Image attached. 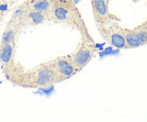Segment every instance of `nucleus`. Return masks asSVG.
Here are the masks:
<instances>
[{
	"mask_svg": "<svg viewBox=\"0 0 147 122\" xmlns=\"http://www.w3.org/2000/svg\"><path fill=\"white\" fill-rule=\"evenodd\" d=\"M1 84H2V82H0V85H1Z\"/></svg>",
	"mask_w": 147,
	"mask_h": 122,
	"instance_id": "nucleus-19",
	"label": "nucleus"
},
{
	"mask_svg": "<svg viewBox=\"0 0 147 122\" xmlns=\"http://www.w3.org/2000/svg\"><path fill=\"white\" fill-rule=\"evenodd\" d=\"M14 53V48L11 44H3L0 51V61L2 63H8L10 62Z\"/></svg>",
	"mask_w": 147,
	"mask_h": 122,
	"instance_id": "nucleus-9",
	"label": "nucleus"
},
{
	"mask_svg": "<svg viewBox=\"0 0 147 122\" xmlns=\"http://www.w3.org/2000/svg\"><path fill=\"white\" fill-rule=\"evenodd\" d=\"M108 40L110 44L118 49H127L126 38L123 34V27H120L118 25H114L108 33Z\"/></svg>",
	"mask_w": 147,
	"mask_h": 122,
	"instance_id": "nucleus-2",
	"label": "nucleus"
},
{
	"mask_svg": "<svg viewBox=\"0 0 147 122\" xmlns=\"http://www.w3.org/2000/svg\"><path fill=\"white\" fill-rule=\"evenodd\" d=\"M55 70L59 72L60 76H62L63 78H69L71 77L74 73L76 72V67L73 63V61L67 58H60L57 60L55 62Z\"/></svg>",
	"mask_w": 147,
	"mask_h": 122,
	"instance_id": "nucleus-3",
	"label": "nucleus"
},
{
	"mask_svg": "<svg viewBox=\"0 0 147 122\" xmlns=\"http://www.w3.org/2000/svg\"><path fill=\"white\" fill-rule=\"evenodd\" d=\"M15 34H16V32H15L14 28L7 30V32L2 36V45H3V44H11V42L14 41Z\"/></svg>",
	"mask_w": 147,
	"mask_h": 122,
	"instance_id": "nucleus-12",
	"label": "nucleus"
},
{
	"mask_svg": "<svg viewBox=\"0 0 147 122\" xmlns=\"http://www.w3.org/2000/svg\"><path fill=\"white\" fill-rule=\"evenodd\" d=\"M104 47H105V43H102V44H95V48L98 49L100 51H102V50L104 49Z\"/></svg>",
	"mask_w": 147,
	"mask_h": 122,
	"instance_id": "nucleus-17",
	"label": "nucleus"
},
{
	"mask_svg": "<svg viewBox=\"0 0 147 122\" xmlns=\"http://www.w3.org/2000/svg\"><path fill=\"white\" fill-rule=\"evenodd\" d=\"M93 57V50L87 47V45H80L78 48V50H76L75 52L70 55V60L73 61V63L75 65L76 69L79 70L83 67H85L92 59Z\"/></svg>",
	"mask_w": 147,
	"mask_h": 122,
	"instance_id": "nucleus-1",
	"label": "nucleus"
},
{
	"mask_svg": "<svg viewBox=\"0 0 147 122\" xmlns=\"http://www.w3.org/2000/svg\"><path fill=\"white\" fill-rule=\"evenodd\" d=\"M7 9H8L7 3H0V11H6Z\"/></svg>",
	"mask_w": 147,
	"mask_h": 122,
	"instance_id": "nucleus-16",
	"label": "nucleus"
},
{
	"mask_svg": "<svg viewBox=\"0 0 147 122\" xmlns=\"http://www.w3.org/2000/svg\"><path fill=\"white\" fill-rule=\"evenodd\" d=\"M55 93V86L53 85H49L48 87H40L35 92L36 95H44V96H50Z\"/></svg>",
	"mask_w": 147,
	"mask_h": 122,
	"instance_id": "nucleus-14",
	"label": "nucleus"
},
{
	"mask_svg": "<svg viewBox=\"0 0 147 122\" xmlns=\"http://www.w3.org/2000/svg\"><path fill=\"white\" fill-rule=\"evenodd\" d=\"M93 11L95 14V17L98 20H107L111 16L108 9V0H92Z\"/></svg>",
	"mask_w": 147,
	"mask_h": 122,
	"instance_id": "nucleus-4",
	"label": "nucleus"
},
{
	"mask_svg": "<svg viewBox=\"0 0 147 122\" xmlns=\"http://www.w3.org/2000/svg\"><path fill=\"white\" fill-rule=\"evenodd\" d=\"M52 1L51 0H34L31 3L32 10L40 11V13H47L51 7H52Z\"/></svg>",
	"mask_w": 147,
	"mask_h": 122,
	"instance_id": "nucleus-8",
	"label": "nucleus"
},
{
	"mask_svg": "<svg viewBox=\"0 0 147 122\" xmlns=\"http://www.w3.org/2000/svg\"><path fill=\"white\" fill-rule=\"evenodd\" d=\"M55 73L53 70L49 68H42L38 70L36 75V85L44 86L48 84H51L53 80H55Z\"/></svg>",
	"mask_w": 147,
	"mask_h": 122,
	"instance_id": "nucleus-5",
	"label": "nucleus"
},
{
	"mask_svg": "<svg viewBox=\"0 0 147 122\" xmlns=\"http://www.w3.org/2000/svg\"><path fill=\"white\" fill-rule=\"evenodd\" d=\"M119 53H120V50L118 48L108 47V48L103 49L102 51H100L98 55H100V58H104V57H108V55H118Z\"/></svg>",
	"mask_w": 147,
	"mask_h": 122,
	"instance_id": "nucleus-13",
	"label": "nucleus"
},
{
	"mask_svg": "<svg viewBox=\"0 0 147 122\" xmlns=\"http://www.w3.org/2000/svg\"><path fill=\"white\" fill-rule=\"evenodd\" d=\"M25 14V9L24 8H19L15 11V17H22Z\"/></svg>",
	"mask_w": 147,
	"mask_h": 122,
	"instance_id": "nucleus-15",
	"label": "nucleus"
},
{
	"mask_svg": "<svg viewBox=\"0 0 147 122\" xmlns=\"http://www.w3.org/2000/svg\"><path fill=\"white\" fill-rule=\"evenodd\" d=\"M123 34L126 38V44H127V49H132V48H138L142 47V43L138 38V36L136 34L135 28H123Z\"/></svg>",
	"mask_w": 147,
	"mask_h": 122,
	"instance_id": "nucleus-7",
	"label": "nucleus"
},
{
	"mask_svg": "<svg viewBox=\"0 0 147 122\" xmlns=\"http://www.w3.org/2000/svg\"><path fill=\"white\" fill-rule=\"evenodd\" d=\"M53 17L59 22H66L71 16V11L68 7L63 6V3H55L53 6Z\"/></svg>",
	"mask_w": 147,
	"mask_h": 122,
	"instance_id": "nucleus-6",
	"label": "nucleus"
},
{
	"mask_svg": "<svg viewBox=\"0 0 147 122\" xmlns=\"http://www.w3.org/2000/svg\"><path fill=\"white\" fill-rule=\"evenodd\" d=\"M135 31H136V34L138 36L142 45L147 44V19L143 24H140L137 27H135Z\"/></svg>",
	"mask_w": 147,
	"mask_h": 122,
	"instance_id": "nucleus-10",
	"label": "nucleus"
},
{
	"mask_svg": "<svg viewBox=\"0 0 147 122\" xmlns=\"http://www.w3.org/2000/svg\"><path fill=\"white\" fill-rule=\"evenodd\" d=\"M146 1H147V0H146Z\"/></svg>",
	"mask_w": 147,
	"mask_h": 122,
	"instance_id": "nucleus-20",
	"label": "nucleus"
},
{
	"mask_svg": "<svg viewBox=\"0 0 147 122\" xmlns=\"http://www.w3.org/2000/svg\"><path fill=\"white\" fill-rule=\"evenodd\" d=\"M27 17L28 19L32 22V24L34 25H38V24H42L44 20H45V16L40 13V11H35V10H32L27 14Z\"/></svg>",
	"mask_w": 147,
	"mask_h": 122,
	"instance_id": "nucleus-11",
	"label": "nucleus"
},
{
	"mask_svg": "<svg viewBox=\"0 0 147 122\" xmlns=\"http://www.w3.org/2000/svg\"><path fill=\"white\" fill-rule=\"evenodd\" d=\"M79 1H82V0H74V3H75V5H77Z\"/></svg>",
	"mask_w": 147,
	"mask_h": 122,
	"instance_id": "nucleus-18",
	"label": "nucleus"
}]
</instances>
